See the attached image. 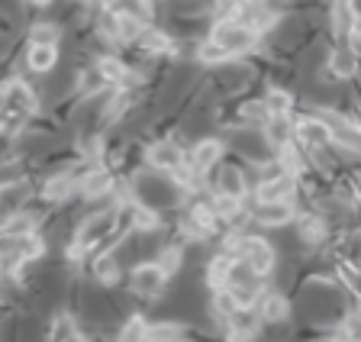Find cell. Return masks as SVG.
Listing matches in <instances>:
<instances>
[{"label": "cell", "instance_id": "cell-26", "mask_svg": "<svg viewBox=\"0 0 361 342\" xmlns=\"http://www.w3.org/2000/svg\"><path fill=\"white\" fill-rule=\"evenodd\" d=\"M264 100H268L271 116H290V110H293L290 91H284V87H271V91L264 94Z\"/></svg>", "mask_w": 361, "mask_h": 342}, {"label": "cell", "instance_id": "cell-28", "mask_svg": "<svg viewBox=\"0 0 361 342\" xmlns=\"http://www.w3.org/2000/svg\"><path fill=\"white\" fill-rule=\"evenodd\" d=\"M338 333L345 336L348 342H361V310L348 313V317L342 319V329H338Z\"/></svg>", "mask_w": 361, "mask_h": 342}, {"label": "cell", "instance_id": "cell-16", "mask_svg": "<svg viewBox=\"0 0 361 342\" xmlns=\"http://www.w3.org/2000/svg\"><path fill=\"white\" fill-rule=\"evenodd\" d=\"M145 342H188V326L178 319H158L145 326Z\"/></svg>", "mask_w": 361, "mask_h": 342}, {"label": "cell", "instance_id": "cell-2", "mask_svg": "<svg viewBox=\"0 0 361 342\" xmlns=\"http://www.w3.org/2000/svg\"><path fill=\"white\" fill-rule=\"evenodd\" d=\"M165 284H168V271L155 259L142 262V265H135L129 271V291L135 297H145V300H158L165 294Z\"/></svg>", "mask_w": 361, "mask_h": 342}, {"label": "cell", "instance_id": "cell-23", "mask_svg": "<svg viewBox=\"0 0 361 342\" xmlns=\"http://www.w3.org/2000/svg\"><path fill=\"white\" fill-rule=\"evenodd\" d=\"M197 61H200V65H207V68H216V65H226V61H233V55L226 52L219 42H213V39L207 36L200 46H197Z\"/></svg>", "mask_w": 361, "mask_h": 342}, {"label": "cell", "instance_id": "cell-3", "mask_svg": "<svg viewBox=\"0 0 361 342\" xmlns=\"http://www.w3.org/2000/svg\"><path fill=\"white\" fill-rule=\"evenodd\" d=\"M4 114H16L26 120L39 114V94L32 91V84H26L23 78H10L4 84Z\"/></svg>", "mask_w": 361, "mask_h": 342}, {"label": "cell", "instance_id": "cell-12", "mask_svg": "<svg viewBox=\"0 0 361 342\" xmlns=\"http://www.w3.org/2000/svg\"><path fill=\"white\" fill-rule=\"evenodd\" d=\"M216 194H229V197H242V200H245V194H248L245 171H242L239 165H233V161L219 165V171H216Z\"/></svg>", "mask_w": 361, "mask_h": 342}, {"label": "cell", "instance_id": "cell-25", "mask_svg": "<svg viewBox=\"0 0 361 342\" xmlns=\"http://www.w3.org/2000/svg\"><path fill=\"white\" fill-rule=\"evenodd\" d=\"M94 274H97L100 284H116L120 281V265H116V255L113 252H104L94 259Z\"/></svg>", "mask_w": 361, "mask_h": 342}, {"label": "cell", "instance_id": "cell-10", "mask_svg": "<svg viewBox=\"0 0 361 342\" xmlns=\"http://www.w3.org/2000/svg\"><path fill=\"white\" fill-rule=\"evenodd\" d=\"M219 161H223V142H219V139H200L188 155V165L194 168L197 175H207Z\"/></svg>", "mask_w": 361, "mask_h": 342}, {"label": "cell", "instance_id": "cell-31", "mask_svg": "<svg viewBox=\"0 0 361 342\" xmlns=\"http://www.w3.org/2000/svg\"><path fill=\"white\" fill-rule=\"evenodd\" d=\"M26 4H32V7H49L52 0H26Z\"/></svg>", "mask_w": 361, "mask_h": 342}, {"label": "cell", "instance_id": "cell-9", "mask_svg": "<svg viewBox=\"0 0 361 342\" xmlns=\"http://www.w3.org/2000/svg\"><path fill=\"white\" fill-rule=\"evenodd\" d=\"M78 194H81V200L113 197V171L106 165H97L90 175H84L81 181H78Z\"/></svg>", "mask_w": 361, "mask_h": 342}, {"label": "cell", "instance_id": "cell-15", "mask_svg": "<svg viewBox=\"0 0 361 342\" xmlns=\"http://www.w3.org/2000/svg\"><path fill=\"white\" fill-rule=\"evenodd\" d=\"M235 255L233 252H226V249H219L216 255H213L210 262H207V284H210L213 291H219V288H226L229 284V278H233V268H235Z\"/></svg>", "mask_w": 361, "mask_h": 342}, {"label": "cell", "instance_id": "cell-14", "mask_svg": "<svg viewBox=\"0 0 361 342\" xmlns=\"http://www.w3.org/2000/svg\"><path fill=\"white\" fill-rule=\"evenodd\" d=\"M262 139L268 149H274V152H281L284 145L293 142V123L290 116H271L268 123L262 126Z\"/></svg>", "mask_w": 361, "mask_h": 342}, {"label": "cell", "instance_id": "cell-27", "mask_svg": "<svg viewBox=\"0 0 361 342\" xmlns=\"http://www.w3.org/2000/svg\"><path fill=\"white\" fill-rule=\"evenodd\" d=\"M145 326H149V323H145L142 317H129L126 323L120 326L116 339L120 342H145Z\"/></svg>", "mask_w": 361, "mask_h": 342}, {"label": "cell", "instance_id": "cell-6", "mask_svg": "<svg viewBox=\"0 0 361 342\" xmlns=\"http://www.w3.org/2000/svg\"><path fill=\"white\" fill-rule=\"evenodd\" d=\"M300 216L293 200H255V207L248 210V220L262 223V226H284Z\"/></svg>", "mask_w": 361, "mask_h": 342}, {"label": "cell", "instance_id": "cell-8", "mask_svg": "<svg viewBox=\"0 0 361 342\" xmlns=\"http://www.w3.org/2000/svg\"><path fill=\"white\" fill-rule=\"evenodd\" d=\"M297 184H300V178H297V175L281 171V175L264 178V181L255 184V200H293Z\"/></svg>", "mask_w": 361, "mask_h": 342}, {"label": "cell", "instance_id": "cell-13", "mask_svg": "<svg viewBox=\"0 0 361 342\" xmlns=\"http://www.w3.org/2000/svg\"><path fill=\"white\" fill-rule=\"evenodd\" d=\"M75 190H78V178L71 171H59V175H52L42 184V200L45 204H65V200L75 197Z\"/></svg>", "mask_w": 361, "mask_h": 342}, {"label": "cell", "instance_id": "cell-18", "mask_svg": "<svg viewBox=\"0 0 361 342\" xmlns=\"http://www.w3.org/2000/svg\"><path fill=\"white\" fill-rule=\"evenodd\" d=\"M358 71V55H355L352 46H338L336 52L329 55V78L342 81V78H355Z\"/></svg>", "mask_w": 361, "mask_h": 342}, {"label": "cell", "instance_id": "cell-5", "mask_svg": "<svg viewBox=\"0 0 361 342\" xmlns=\"http://www.w3.org/2000/svg\"><path fill=\"white\" fill-rule=\"evenodd\" d=\"M293 136H297V142H300L303 149H310V152H323V149L332 145L329 126H326L323 116H316V114H307V116H300V120H293Z\"/></svg>", "mask_w": 361, "mask_h": 342}, {"label": "cell", "instance_id": "cell-24", "mask_svg": "<svg viewBox=\"0 0 361 342\" xmlns=\"http://www.w3.org/2000/svg\"><path fill=\"white\" fill-rule=\"evenodd\" d=\"M61 36V26L52 20H42V23L30 26V46H55Z\"/></svg>", "mask_w": 361, "mask_h": 342}, {"label": "cell", "instance_id": "cell-11", "mask_svg": "<svg viewBox=\"0 0 361 342\" xmlns=\"http://www.w3.org/2000/svg\"><path fill=\"white\" fill-rule=\"evenodd\" d=\"M255 307L262 313V323H268V326H278V323H284L290 317V304H287V297L281 291H264Z\"/></svg>", "mask_w": 361, "mask_h": 342}, {"label": "cell", "instance_id": "cell-30", "mask_svg": "<svg viewBox=\"0 0 361 342\" xmlns=\"http://www.w3.org/2000/svg\"><path fill=\"white\" fill-rule=\"evenodd\" d=\"M348 39H352V46H361V13H355L352 30H348Z\"/></svg>", "mask_w": 361, "mask_h": 342}, {"label": "cell", "instance_id": "cell-21", "mask_svg": "<svg viewBox=\"0 0 361 342\" xmlns=\"http://www.w3.org/2000/svg\"><path fill=\"white\" fill-rule=\"evenodd\" d=\"M36 223H39L36 213H30L26 207H23L20 213H10V216H7V223H4V239L32 236V233H36Z\"/></svg>", "mask_w": 361, "mask_h": 342}, {"label": "cell", "instance_id": "cell-1", "mask_svg": "<svg viewBox=\"0 0 361 342\" xmlns=\"http://www.w3.org/2000/svg\"><path fill=\"white\" fill-rule=\"evenodd\" d=\"M210 39L213 42H219V46L233 55V59L235 55L255 52V49L262 46V36H258L252 26L242 23V20H235V16H229V20H216L213 30H210Z\"/></svg>", "mask_w": 361, "mask_h": 342}, {"label": "cell", "instance_id": "cell-4", "mask_svg": "<svg viewBox=\"0 0 361 342\" xmlns=\"http://www.w3.org/2000/svg\"><path fill=\"white\" fill-rule=\"evenodd\" d=\"M313 114L326 120V126H329V133H332V145L345 149V152H361V126L358 123L336 114V110H326V106H319Z\"/></svg>", "mask_w": 361, "mask_h": 342}, {"label": "cell", "instance_id": "cell-19", "mask_svg": "<svg viewBox=\"0 0 361 342\" xmlns=\"http://www.w3.org/2000/svg\"><path fill=\"white\" fill-rule=\"evenodd\" d=\"M139 49H142L145 55H174V52H178V42H174L168 32L149 26V30H145V36L139 39Z\"/></svg>", "mask_w": 361, "mask_h": 342}, {"label": "cell", "instance_id": "cell-22", "mask_svg": "<svg viewBox=\"0 0 361 342\" xmlns=\"http://www.w3.org/2000/svg\"><path fill=\"white\" fill-rule=\"evenodd\" d=\"M26 65H30V71H36V75L52 71L55 65H59V46H30Z\"/></svg>", "mask_w": 361, "mask_h": 342}, {"label": "cell", "instance_id": "cell-29", "mask_svg": "<svg viewBox=\"0 0 361 342\" xmlns=\"http://www.w3.org/2000/svg\"><path fill=\"white\" fill-rule=\"evenodd\" d=\"M245 0H216V20H229V16H235V10L242 7Z\"/></svg>", "mask_w": 361, "mask_h": 342}, {"label": "cell", "instance_id": "cell-17", "mask_svg": "<svg viewBox=\"0 0 361 342\" xmlns=\"http://www.w3.org/2000/svg\"><path fill=\"white\" fill-rule=\"evenodd\" d=\"M94 65L100 68V75L106 78V84H110L113 91H120V87L129 84V65L123 59H116V55H100Z\"/></svg>", "mask_w": 361, "mask_h": 342}, {"label": "cell", "instance_id": "cell-20", "mask_svg": "<svg viewBox=\"0 0 361 342\" xmlns=\"http://www.w3.org/2000/svg\"><path fill=\"white\" fill-rule=\"evenodd\" d=\"M297 229H300V239L310 245V249L323 245V243H326V236H329L326 223L319 220V216H313V213H300V216H297Z\"/></svg>", "mask_w": 361, "mask_h": 342}, {"label": "cell", "instance_id": "cell-7", "mask_svg": "<svg viewBox=\"0 0 361 342\" xmlns=\"http://www.w3.org/2000/svg\"><path fill=\"white\" fill-rule=\"evenodd\" d=\"M145 161H149V168L161 171V175H171L174 168H180L188 161V155H184V149H180L178 142H171V139H158V142H152L149 149H145Z\"/></svg>", "mask_w": 361, "mask_h": 342}, {"label": "cell", "instance_id": "cell-32", "mask_svg": "<svg viewBox=\"0 0 361 342\" xmlns=\"http://www.w3.org/2000/svg\"><path fill=\"white\" fill-rule=\"evenodd\" d=\"M326 342H348V339H345V336H342V333H336V336H332V339H326Z\"/></svg>", "mask_w": 361, "mask_h": 342}]
</instances>
